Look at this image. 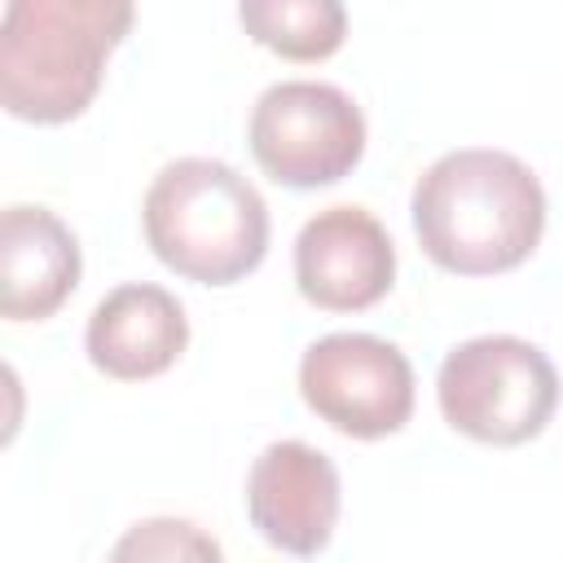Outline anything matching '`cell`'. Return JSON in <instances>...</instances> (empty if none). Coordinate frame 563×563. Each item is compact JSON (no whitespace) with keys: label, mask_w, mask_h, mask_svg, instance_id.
Listing matches in <instances>:
<instances>
[{"label":"cell","mask_w":563,"mask_h":563,"mask_svg":"<svg viewBox=\"0 0 563 563\" xmlns=\"http://www.w3.org/2000/svg\"><path fill=\"white\" fill-rule=\"evenodd\" d=\"M413 233L422 251L462 277L523 264L545 229L537 172L506 150H449L413 185Z\"/></svg>","instance_id":"6da1fadb"},{"label":"cell","mask_w":563,"mask_h":563,"mask_svg":"<svg viewBox=\"0 0 563 563\" xmlns=\"http://www.w3.org/2000/svg\"><path fill=\"white\" fill-rule=\"evenodd\" d=\"M128 0H13L0 22V101L26 123H66L101 88Z\"/></svg>","instance_id":"7a4b0ae2"},{"label":"cell","mask_w":563,"mask_h":563,"mask_svg":"<svg viewBox=\"0 0 563 563\" xmlns=\"http://www.w3.org/2000/svg\"><path fill=\"white\" fill-rule=\"evenodd\" d=\"M150 251L180 277L229 286L260 268L268 251V207L260 189L220 158L167 163L141 202Z\"/></svg>","instance_id":"3957f363"},{"label":"cell","mask_w":563,"mask_h":563,"mask_svg":"<svg viewBox=\"0 0 563 563\" xmlns=\"http://www.w3.org/2000/svg\"><path fill=\"white\" fill-rule=\"evenodd\" d=\"M435 400L453 431L479 444H523L559 405L554 361L519 334H475L440 361Z\"/></svg>","instance_id":"277c9868"},{"label":"cell","mask_w":563,"mask_h":563,"mask_svg":"<svg viewBox=\"0 0 563 563\" xmlns=\"http://www.w3.org/2000/svg\"><path fill=\"white\" fill-rule=\"evenodd\" d=\"M255 163L290 189H317L343 180L365 154L361 106L325 79L268 84L246 123Z\"/></svg>","instance_id":"5b68a950"},{"label":"cell","mask_w":563,"mask_h":563,"mask_svg":"<svg viewBox=\"0 0 563 563\" xmlns=\"http://www.w3.org/2000/svg\"><path fill=\"white\" fill-rule=\"evenodd\" d=\"M303 405L352 440H378L413 413V365L409 356L361 330L317 339L299 361Z\"/></svg>","instance_id":"8992f818"},{"label":"cell","mask_w":563,"mask_h":563,"mask_svg":"<svg viewBox=\"0 0 563 563\" xmlns=\"http://www.w3.org/2000/svg\"><path fill=\"white\" fill-rule=\"evenodd\" d=\"M396 282V246L374 211L339 202L303 220L295 238V286L325 312L374 308Z\"/></svg>","instance_id":"52a82bcc"},{"label":"cell","mask_w":563,"mask_h":563,"mask_svg":"<svg viewBox=\"0 0 563 563\" xmlns=\"http://www.w3.org/2000/svg\"><path fill=\"white\" fill-rule=\"evenodd\" d=\"M339 471L308 440H273L246 471V515L286 554H317L339 523Z\"/></svg>","instance_id":"ba28073f"},{"label":"cell","mask_w":563,"mask_h":563,"mask_svg":"<svg viewBox=\"0 0 563 563\" xmlns=\"http://www.w3.org/2000/svg\"><path fill=\"white\" fill-rule=\"evenodd\" d=\"M185 343H189V317L180 299L154 282H123L110 295H101L84 330L88 361L123 383L172 369Z\"/></svg>","instance_id":"9c48e42d"},{"label":"cell","mask_w":563,"mask_h":563,"mask_svg":"<svg viewBox=\"0 0 563 563\" xmlns=\"http://www.w3.org/2000/svg\"><path fill=\"white\" fill-rule=\"evenodd\" d=\"M79 242L48 211L13 202L0 216V312L9 321L53 317L79 286Z\"/></svg>","instance_id":"30bf717a"},{"label":"cell","mask_w":563,"mask_h":563,"mask_svg":"<svg viewBox=\"0 0 563 563\" xmlns=\"http://www.w3.org/2000/svg\"><path fill=\"white\" fill-rule=\"evenodd\" d=\"M238 18L264 48L295 62L330 57L347 31V9L339 0H246Z\"/></svg>","instance_id":"8fae6325"},{"label":"cell","mask_w":563,"mask_h":563,"mask_svg":"<svg viewBox=\"0 0 563 563\" xmlns=\"http://www.w3.org/2000/svg\"><path fill=\"white\" fill-rule=\"evenodd\" d=\"M106 563H224L220 541L180 515H150L123 528Z\"/></svg>","instance_id":"7c38bea8"}]
</instances>
